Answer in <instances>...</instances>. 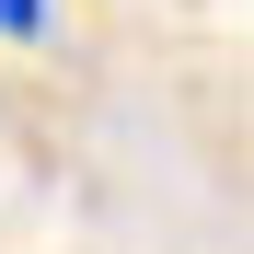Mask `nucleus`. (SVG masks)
<instances>
[{
  "label": "nucleus",
  "mask_w": 254,
  "mask_h": 254,
  "mask_svg": "<svg viewBox=\"0 0 254 254\" xmlns=\"http://www.w3.org/2000/svg\"><path fill=\"white\" fill-rule=\"evenodd\" d=\"M0 35H12V47H23V35H47V0H0Z\"/></svg>",
  "instance_id": "obj_1"
}]
</instances>
